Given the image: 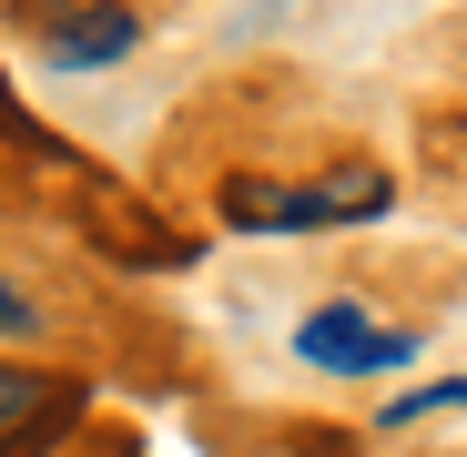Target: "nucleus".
<instances>
[{
    "label": "nucleus",
    "mask_w": 467,
    "mask_h": 457,
    "mask_svg": "<svg viewBox=\"0 0 467 457\" xmlns=\"http://www.w3.org/2000/svg\"><path fill=\"white\" fill-rule=\"evenodd\" d=\"M386 173H336V183H223V213L244 234H316V223H366L386 213Z\"/></svg>",
    "instance_id": "f257e3e1"
},
{
    "label": "nucleus",
    "mask_w": 467,
    "mask_h": 457,
    "mask_svg": "<svg viewBox=\"0 0 467 457\" xmlns=\"http://www.w3.org/2000/svg\"><path fill=\"white\" fill-rule=\"evenodd\" d=\"M295 356L316 366V376H397V366H417V336L386 326L376 305L336 295V305H316V316L295 326Z\"/></svg>",
    "instance_id": "f03ea898"
},
{
    "label": "nucleus",
    "mask_w": 467,
    "mask_h": 457,
    "mask_svg": "<svg viewBox=\"0 0 467 457\" xmlns=\"http://www.w3.org/2000/svg\"><path fill=\"white\" fill-rule=\"evenodd\" d=\"M71 407H82V387L71 376H41V366H0V457H41Z\"/></svg>",
    "instance_id": "7ed1b4c3"
},
{
    "label": "nucleus",
    "mask_w": 467,
    "mask_h": 457,
    "mask_svg": "<svg viewBox=\"0 0 467 457\" xmlns=\"http://www.w3.org/2000/svg\"><path fill=\"white\" fill-rule=\"evenodd\" d=\"M132 41H142L132 11H41V21H31V51H41L51 71H102V61H122Z\"/></svg>",
    "instance_id": "20e7f679"
},
{
    "label": "nucleus",
    "mask_w": 467,
    "mask_h": 457,
    "mask_svg": "<svg viewBox=\"0 0 467 457\" xmlns=\"http://www.w3.org/2000/svg\"><path fill=\"white\" fill-rule=\"evenodd\" d=\"M447 407H467V376H447V387H417V397H397L376 427H427V417H447Z\"/></svg>",
    "instance_id": "39448f33"
},
{
    "label": "nucleus",
    "mask_w": 467,
    "mask_h": 457,
    "mask_svg": "<svg viewBox=\"0 0 467 457\" xmlns=\"http://www.w3.org/2000/svg\"><path fill=\"white\" fill-rule=\"evenodd\" d=\"M31 326H41V316H31V295H21L11 275H0V336H31Z\"/></svg>",
    "instance_id": "423d86ee"
}]
</instances>
